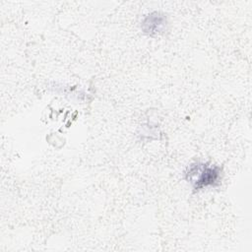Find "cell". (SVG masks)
I'll use <instances>...</instances> for the list:
<instances>
[{"instance_id": "cell-1", "label": "cell", "mask_w": 252, "mask_h": 252, "mask_svg": "<svg viewBox=\"0 0 252 252\" xmlns=\"http://www.w3.org/2000/svg\"><path fill=\"white\" fill-rule=\"evenodd\" d=\"M220 167L208 162L192 163L187 172L186 179L193 185L195 190L216 185L220 179Z\"/></svg>"}, {"instance_id": "cell-2", "label": "cell", "mask_w": 252, "mask_h": 252, "mask_svg": "<svg viewBox=\"0 0 252 252\" xmlns=\"http://www.w3.org/2000/svg\"><path fill=\"white\" fill-rule=\"evenodd\" d=\"M166 26L167 21L165 16L158 12H154L144 18L141 28L145 33L154 36L162 33L166 30Z\"/></svg>"}]
</instances>
